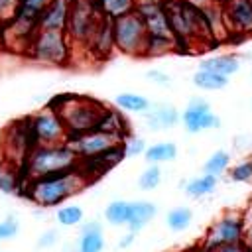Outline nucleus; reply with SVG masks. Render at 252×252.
Wrapping results in <instances>:
<instances>
[{
  "mask_svg": "<svg viewBox=\"0 0 252 252\" xmlns=\"http://www.w3.org/2000/svg\"><path fill=\"white\" fill-rule=\"evenodd\" d=\"M91 181L93 179L85 175L81 169H73L67 173L49 175V177H39V179H32V183L28 185V197L35 205L49 209L81 193Z\"/></svg>",
  "mask_w": 252,
  "mask_h": 252,
  "instance_id": "f257e3e1",
  "label": "nucleus"
},
{
  "mask_svg": "<svg viewBox=\"0 0 252 252\" xmlns=\"http://www.w3.org/2000/svg\"><path fill=\"white\" fill-rule=\"evenodd\" d=\"M79 165H81V158L67 142L57 146H35L30 152L24 169L32 179H39V177H49L79 169Z\"/></svg>",
  "mask_w": 252,
  "mask_h": 252,
  "instance_id": "f03ea898",
  "label": "nucleus"
},
{
  "mask_svg": "<svg viewBox=\"0 0 252 252\" xmlns=\"http://www.w3.org/2000/svg\"><path fill=\"white\" fill-rule=\"evenodd\" d=\"M57 102H61V106L53 110L59 112L71 138L96 130L108 110V106L89 96H63L57 98Z\"/></svg>",
  "mask_w": 252,
  "mask_h": 252,
  "instance_id": "7ed1b4c3",
  "label": "nucleus"
},
{
  "mask_svg": "<svg viewBox=\"0 0 252 252\" xmlns=\"http://www.w3.org/2000/svg\"><path fill=\"white\" fill-rule=\"evenodd\" d=\"M112 28H114V45L126 53V55H146V47H148V28L142 20V16L134 10L130 14H124L120 18L112 20Z\"/></svg>",
  "mask_w": 252,
  "mask_h": 252,
  "instance_id": "20e7f679",
  "label": "nucleus"
},
{
  "mask_svg": "<svg viewBox=\"0 0 252 252\" xmlns=\"http://www.w3.org/2000/svg\"><path fill=\"white\" fill-rule=\"evenodd\" d=\"M244 234H246V217L238 211H226L209 226L201 248L207 252L220 246L244 244Z\"/></svg>",
  "mask_w": 252,
  "mask_h": 252,
  "instance_id": "39448f33",
  "label": "nucleus"
},
{
  "mask_svg": "<svg viewBox=\"0 0 252 252\" xmlns=\"http://www.w3.org/2000/svg\"><path fill=\"white\" fill-rule=\"evenodd\" d=\"M35 146L37 144H35V138H33V130H32L30 118L10 124V128L4 132L2 152L8 158V165L10 167L26 165V159H28L30 152Z\"/></svg>",
  "mask_w": 252,
  "mask_h": 252,
  "instance_id": "423d86ee",
  "label": "nucleus"
},
{
  "mask_svg": "<svg viewBox=\"0 0 252 252\" xmlns=\"http://www.w3.org/2000/svg\"><path fill=\"white\" fill-rule=\"evenodd\" d=\"M69 49L71 47L67 32L37 30L30 43V55L49 65H63L69 59Z\"/></svg>",
  "mask_w": 252,
  "mask_h": 252,
  "instance_id": "0eeeda50",
  "label": "nucleus"
},
{
  "mask_svg": "<svg viewBox=\"0 0 252 252\" xmlns=\"http://www.w3.org/2000/svg\"><path fill=\"white\" fill-rule=\"evenodd\" d=\"M102 18H104V14L100 12L96 2H93V0H73L71 18H69V26H67L69 39L89 43Z\"/></svg>",
  "mask_w": 252,
  "mask_h": 252,
  "instance_id": "6e6552de",
  "label": "nucleus"
},
{
  "mask_svg": "<svg viewBox=\"0 0 252 252\" xmlns=\"http://www.w3.org/2000/svg\"><path fill=\"white\" fill-rule=\"evenodd\" d=\"M30 122H32V130H33V138H35L37 146L67 144L71 138L59 112H55L53 108L30 116Z\"/></svg>",
  "mask_w": 252,
  "mask_h": 252,
  "instance_id": "1a4fd4ad",
  "label": "nucleus"
},
{
  "mask_svg": "<svg viewBox=\"0 0 252 252\" xmlns=\"http://www.w3.org/2000/svg\"><path fill=\"white\" fill-rule=\"evenodd\" d=\"M181 122H183V128L189 134H199V132H205V130L220 128L219 114L213 112L211 104L201 96H195L187 102L185 110L181 112Z\"/></svg>",
  "mask_w": 252,
  "mask_h": 252,
  "instance_id": "9d476101",
  "label": "nucleus"
},
{
  "mask_svg": "<svg viewBox=\"0 0 252 252\" xmlns=\"http://www.w3.org/2000/svg\"><path fill=\"white\" fill-rule=\"evenodd\" d=\"M122 142H124L122 138L100 132V130H93V132H87V134H81V136H75V138L69 140L71 148L77 152V156L81 159L98 156L102 152H108L116 146H122Z\"/></svg>",
  "mask_w": 252,
  "mask_h": 252,
  "instance_id": "9b49d317",
  "label": "nucleus"
},
{
  "mask_svg": "<svg viewBox=\"0 0 252 252\" xmlns=\"http://www.w3.org/2000/svg\"><path fill=\"white\" fill-rule=\"evenodd\" d=\"M136 12L142 16L152 37H173L165 2H138Z\"/></svg>",
  "mask_w": 252,
  "mask_h": 252,
  "instance_id": "f8f14e48",
  "label": "nucleus"
},
{
  "mask_svg": "<svg viewBox=\"0 0 252 252\" xmlns=\"http://www.w3.org/2000/svg\"><path fill=\"white\" fill-rule=\"evenodd\" d=\"M226 30L234 33H252V0H224L220 2Z\"/></svg>",
  "mask_w": 252,
  "mask_h": 252,
  "instance_id": "ddd939ff",
  "label": "nucleus"
},
{
  "mask_svg": "<svg viewBox=\"0 0 252 252\" xmlns=\"http://www.w3.org/2000/svg\"><path fill=\"white\" fill-rule=\"evenodd\" d=\"M73 0H53L39 20V30L49 32H67L69 18H71Z\"/></svg>",
  "mask_w": 252,
  "mask_h": 252,
  "instance_id": "4468645a",
  "label": "nucleus"
},
{
  "mask_svg": "<svg viewBox=\"0 0 252 252\" xmlns=\"http://www.w3.org/2000/svg\"><path fill=\"white\" fill-rule=\"evenodd\" d=\"M144 116H146L148 128H150L152 132L167 130V128L175 126V124L181 120V114L177 112V108H175L173 104H167V102L152 104V106H150V110H148Z\"/></svg>",
  "mask_w": 252,
  "mask_h": 252,
  "instance_id": "2eb2a0df",
  "label": "nucleus"
},
{
  "mask_svg": "<svg viewBox=\"0 0 252 252\" xmlns=\"http://www.w3.org/2000/svg\"><path fill=\"white\" fill-rule=\"evenodd\" d=\"M77 250L79 252H102L104 250V234H102V224L98 220H87L81 224Z\"/></svg>",
  "mask_w": 252,
  "mask_h": 252,
  "instance_id": "dca6fc26",
  "label": "nucleus"
},
{
  "mask_svg": "<svg viewBox=\"0 0 252 252\" xmlns=\"http://www.w3.org/2000/svg\"><path fill=\"white\" fill-rule=\"evenodd\" d=\"M199 69H207L213 73H219L222 77H232L240 71V59L232 53H219V55H211L207 59H203L199 63Z\"/></svg>",
  "mask_w": 252,
  "mask_h": 252,
  "instance_id": "f3484780",
  "label": "nucleus"
},
{
  "mask_svg": "<svg viewBox=\"0 0 252 252\" xmlns=\"http://www.w3.org/2000/svg\"><path fill=\"white\" fill-rule=\"evenodd\" d=\"M158 213V207L152 201H130V219H128V228L132 232L142 230Z\"/></svg>",
  "mask_w": 252,
  "mask_h": 252,
  "instance_id": "a211bd4d",
  "label": "nucleus"
},
{
  "mask_svg": "<svg viewBox=\"0 0 252 252\" xmlns=\"http://www.w3.org/2000/svg\"><path fill=\"white\" fill-rule=\"evenodd\" d=\"M89 45L93 47V51H96V53H100V55H106L112 47H116V45H114V28H112V18H106V16H104V18L100 20V24H98L96 32L93 33V37H91Z\"/></svg>",
  "mask_w": 252,
  "mask_h": 252,
  "instance_id": "6ab92c4d",
  "label": "nucleus"
},
{
  "mask_svg": "<svg viewBox=\"0 0 252 252\" xmlns=\"http://www.w3.org/2000/svg\"><path fill=\"white\" fill-rule=\"evenodd\" d=\"M96 130L106 132V134H112V136H118V138H122V140H124L126 136H130L128 120L124 118V114H122L120 108H118V110H110V108H108Z\"/></svg>",
  "mask_w": 252,
  "mask_h": 252,
  "instance_id": "aec40b11",
  "label": "nucleus"
},
{
  "mask_svg": "<svg viewBox=\"0 0 252 252\" xmlns=\"http://www.w3.org/2000/svg\"><path fill=\"white\" fill-rule=\"evenodd\" d=\"M219 185V177L211 175V173H203L199 177H193L185 183V195L191 199H203L207 195H211Z\"/></svg>",
  "mask_w": 252,
  "mask_h": 252,
  "instance_id": "412c9836",
  "label": "nucleus"
},
{
  "mask_svg": "<svg viewBox=\"0 0 252 252\" xmlns=\"http://www.w3.org/2000/svg\"><path fill=\"white\" fill-rule=\"evenodd\" d=\"M144 158H146L148 163H154V165H161L165 161H173L177 158V146L173 142H156V144L148 146Z\"/></svg>",
  "mask_w": 252,
  "mask_h": 252,
  "instance_id": "4be33fe9",
  "label": "nucleus"
},
{
  "mask_svg": "<svg viewBox=\"0 0 252 252\" xmlns=\"http://www.w3.org/2000/svg\"><path fill=\"white\" fill-rule=\"evenodd\" d=\"M114 104L124 112H140V114H146L152 106L150 100L138 93H118L114 96Z\"/></svg>",
  "mask_w": 252,
  "mask_h": 252,
  "instance_id": "5701e85b",
  "label": "nucleus"
},
{
  "mask_svg": "<svg viewBox=\"0 0 252 252\" xmlns=\"http://www.w3.org/2000/svg\"><path fill=\"white\" fill-rule=\"evenodd\" d=\"M193 85L201 91H222L228 85V77H222L207 69H197V73L193 75Z\"/></svg>",
  "mask_w": 252,
  "mask_h": 252,
  "instance_id": "b1692460",
  "label": "nucleus"
},
{
  "mask_svg": "<svg viewBox=\"0 0 252 252\" xmlns=\"http://www.w3.org/2000/svg\"><path fill=\"white\" fill-rule=\"evenodd\" d=\"M130 219V201H110L104 207V220L112 226H126Z\"/></svg>",
  "mask_w": 252,
  "mask_h": 252,
  "instance_id": "393cba45",
  "label": "nucleus"
},
{
  "mask_svg": "<svg viewBox=\"0 0 252 252\" xmlns=\"http://www.w3.org/2000/svg\"><path fill=\"white\" fill-rule=\"evenodd\" d=\"M191 222H193V211H191L189 207H183V205L171 209V211L165 215V224H167V228L173 230V232H183V230H187V228L191 226Z\"/></svg>",
  "mask_w": 252,
  "mask_h": 252,
  "instance_id": "a878e982",
  "label": "nucleus"
},
{
  "mask_svg": "<svg viewBox=\"0 0 252 252\" xmlns=\"http://www.w3.org/2000/svg\"><path fill=\"white\" fill-rule=\"evenodd\" d=\"M100 12L106 16V18H120L124 14H130L136 10L138 6V0H98L96 2Z\"/></svg>",
  "mask_w": 252,
  "mask_h": 252,
  "instance_id": "bb28decb",
  "label": "nucleus"
},
{
  "mask_svg": "<svg viewBox=\"0 0 252 252\" xmlns=\"http://www.w3.org/2000/svg\"><path fill=\"white\" fill-rule=\"evenodd\" d=\"M230 159L232 156L226 150H215L203 163V173H211V175H222L228 167H230Z\"/></svg>",
  "mask_w": 252,
  "mask_h": 252,
  "instance_id": "cd10ccee",
  "label": "nucleus"
},
{
  "mask_svg": "<svg viewBox=\"0 0 252 252\" xmlns=\"http://www.w3.org/2000/svg\"><path fill=\"white\" fill-rule=\"evenodd\" d=\"M55 219L61 226H81L85 222V213L79 205H63L55 211Z\"/></svg>",
  "mask_w": 252,
  "mask_h": 252,
  "instance_id": "c85d7f7f",
  "label": "nucleus"
},
{
  "mask_svg": "<svg viewBox=\"0 0 252 252\" xmlns=\"http://www.w3.org/2000/svg\"><path fill=\"white\" fill-rule=\"evenodd\" d=\"M177 41L175 37H152L148 39V47H146V55L144 57H161L165 53L175 51Z\"/></svg>",
  "mask_w": 252,
  "mask_h": 252,
  "instance_id": "c756f323",
  "label": "nucleus"
},
{
  "mask_svg": "<svg viewBox=\"0 0 252 252\" xmlns=\"http://www.w3.org/2000/svg\"><path fill=\"white\" fill-rule=\"evenodd\" d=\"M159 183H161V167L159 165H154V163H150L140 173V177H138V187L144 189V191H152Z\"/></svg>",
  "mask_w": 252,
  "mask_h": 252,
  "instance_id": "7c9ffc66",
  "label": "nucleus"
},
{
  "mask_svg": "<svg viewBox=\"0 0 252 252\" xmlns=\"http://www.w3.org/2000/svg\"><path fill=\"white\" fill-rule=\"evenodd\" d=\"M230 179L236 183H250L252 181V158L242 159L230 167Z\"/></svg>",
  "mask_w": 252,
  "mask_h": 252,
  "instance_id": "2f4dec72",
  "label": "nucleus"
},
{
  "mask_svg": "<svg viewBox=\"0 0 252 252\" xmlns=\"http://www.w3.org/2000/svg\"><path fill=\"white\" fill-rule=\"evenodd\" d=\"M122 148H124V156H126V158L142 156V154H146V150H148V146H146L144 138L134 136V134H130V136H126V138H124Z\"/></svg>",
  "mask_w": 252,
  "mask_h": 252,
  "instance_id": "473e14b6",
  "label": "nucleus"
},
{
  "mask_svg": "<svg viewBox=\"0 0 252 252\" xmlns=\"http://www.w3.org/2000/svg\"><path fill=\"white\" fill-rule=\"evenodd\" d=\"M16 189H18V173H16V167L8 165L0 173V193L12 195V193H16Z\"/></svg>",
  "mask_w": 252,
  "mask_h": 252,
  "instance_id": "72a5a7b5",
  "label": "nucleus"
},
{
  "mask_svg": "<svg viewBox=\"0 0 252 252\" xmlns=\"http://www.w3.org/2000/svg\"><path fill=\"white\" fill-rule=\"evenodd\" d=\"M18 232H20L18 217L10 215V217H6L4 220H0V242H2V240H10V238H14Z\"/></svg>",
  "mask_w": 252,
  "mask_h": 252,
  "instance_id": "f704fd0d",
  "label": "nucleus"
},
{
  "mask_svg": "<svg viewBox=\"0 0 252 252\" xmlns=\"http://www.w3.org/2000/svg\"><path fill=\"white\" fill-rule=\"evenodd\" d=\"M20 0H0V24H8L14 20L18 12Z\"/></svg>",
  "mask_w": 252,
  "mask_h": 252,
  "instance_id": "c9c22d12",
  "label": "nucleus"
},
{
  "mask_svg": "<svg viewBox=\"0 0 252 252\" xmlns=\"http://www.w3.org/2000/svg\"><path fill=\"white\" fill-rule=\"evenodd\" d=\"M146 79L152 85H158V87H169L171 85V77L165 71H161V69H150L146 73Z\"/></svg>",
  "mask_w": 252,
  "mask_h": 252,
  "instance_id": "e433bc0d",
  "label": "nucleus"
},
{
  "mask_svg": "<svg viewBox=\"0 0 252 252\" xmlns=\"http://www.w3.org/2000/svg\"><path fill=\"white\" fill-rule=\"evenodd\" d=\"M57 240H59V232H57L55 228H47L45 232L39 234V238H37V248H51V246L57 244Z\"/></svg>",
  "mask_w": 252,
  "mask_h": 252,
  "instance_id": "4c0bfd02",
  "label": "nucleus"
},
{
  "mask_svg": "<svg viewBox=\"0 0 252 252\" xmlns=\"http://www.w3.org/2000/svg\"><path fill=\"white\" fill-rule=\"evenodd\" d=\"M207 252H250L246 248V244H232V246H220L215 250H207Z\"/></svg>",
  "mask_w": 252,
  "mask_h": 252,
  "instance_id": "58836bf2",
  "label": "nucleus"
},
{
  "mask_svg": "<svg viewBox=\"0 0 252 252\" xmlns=\"http://www.w3.org/2000/svg\"><path fill=\"white\" fill-rule=\"evenodd\" d=\"M136 240V232H132V230H128L120 240H118V248H128V246H132V242Z\"/></svg>",
  "mask_w": 252,
  "mask_h": 252,
  "instance_id": "ea45409f",
  "label": "nucleus"
},
{
  "mask_svg": "<svg viewBox=\"0 0 252 252\" xmlns=\"http://www.w3.org/2000/svg\"><path fill=\"white\" fill-rule=\"evenodd\" d=\"M244 244L246 248L252 252V219L246 220V234H244Z\"/></svg>",
  "mask_w": 252,
  "mask_h": 252,
  "instance_id": "a19ab883",
  "label": "nucleus"
},
{
  "mask_svg": "<svg viewBox=\"0 0 252 252\" xmlns=\"http://www.w3.org/2000/svg\"><path fill=\"white\" fill-rule=\"evenodd\" d=\"M189 2L199 4V6H205V4H211V2H215V0H189Z\"/></svg>",
  "mask_w": 252,
  "mask_h": 252,
  "instance_id": "79ce46f5",
  "label": "nucleus"
},
{
  "mask_svg": "<svg viewBox=\"0 0 252 252\" xmlns=\"http://www.w3.org/2000/svg\"><path fill=\"white\" fill-rule=\"evenodd\" d=\"M179 252H205L203 248H185V250H179Z\"/></svg>",
  "mask_w": 252,
  "mask_h": 252,
  "instance_id": "37998d69",
  "label": "nucleus"
},
{
  "mask_svg": "<svg viewBox=\"0 0 252 252\" xmlns=\"http://www.w3.org/2000/svg\"><path fill=\"white\" fill-rule=\"evenodd\" d=\"M138 2H165V0H138Z\"/></svg>",
  "mask_w": 252,
  "mask_h": 252,
  "instance_id": "c03bdc74",
  "label": "nucleus"
},
{
  "mask_svg": "<svg viewBox=\"0 0 252 252\" xmlns=\"http://www.w3.org/2000/svg\"><path fill=\"white\" fill-rule=\"evenodd\" d=\"M2 169H4V167H2V161H0V173H2Z\"/></svg>",
  "mask_w": 252,
  "mask_h": 252,
  "instance_id": "a18cd8bd",
  "label": "nucleus"
},
{
  "mask_svg": "<svg viewBox=\"0 0 252 252\" xmlns=\"http://www.w3.org/2000/svg\"><path fill=\"white\" fill-rule=\"evenodd\" d=\"M71 252H79V250H77V248H75V250H71Z\"/></svg>",
  "mask_w": 252,
  "mask_h": 252,
  "instance_id": "49530a36",
  "label": "nucleus"
},
{
  "mask_svg": "<svg viewBox=\"0 0 252 252\" xmlns=\"http://www.w3.org/2000/svg\"><path fill=\"white\" fill-rule=\"evenodd\" d=\"M93 2H98V0H93Z\"/></svg>",
  "mask_w": 252,
  "mask_h": 252,
  "instance_id": "de8ad7c7",
  "label": "nucleus"
},
{
  "mask_svg": "<svg viewBox=\"0 0 252 252\" xmlns=\"http://www.w3.org/2000/svg\"><path fill=\"white\" fill-rule=\"evenodd\" d=\"M250 79H252V75H250Z\"/></svg>",
  "mask_w": 252,
  "mask_h": 252,
  "instance_id": "09e8293b",
  "label": "nucleus"
},
{
  "mask_svg": "<svg viewBox=\"0 0 252 252\" xmlns=\"http://www.w3.org/2000/svg\"><path fill=\"white\" fill-rule=\"evenodd\" d=\"M219 2H220V0H219Z\"/></svg>",
  "mask_w": 252,
  "mask_h": 252,
  "instance_id": "8fccbe9b",
  "label": "nucleus"
}]
</instances>
